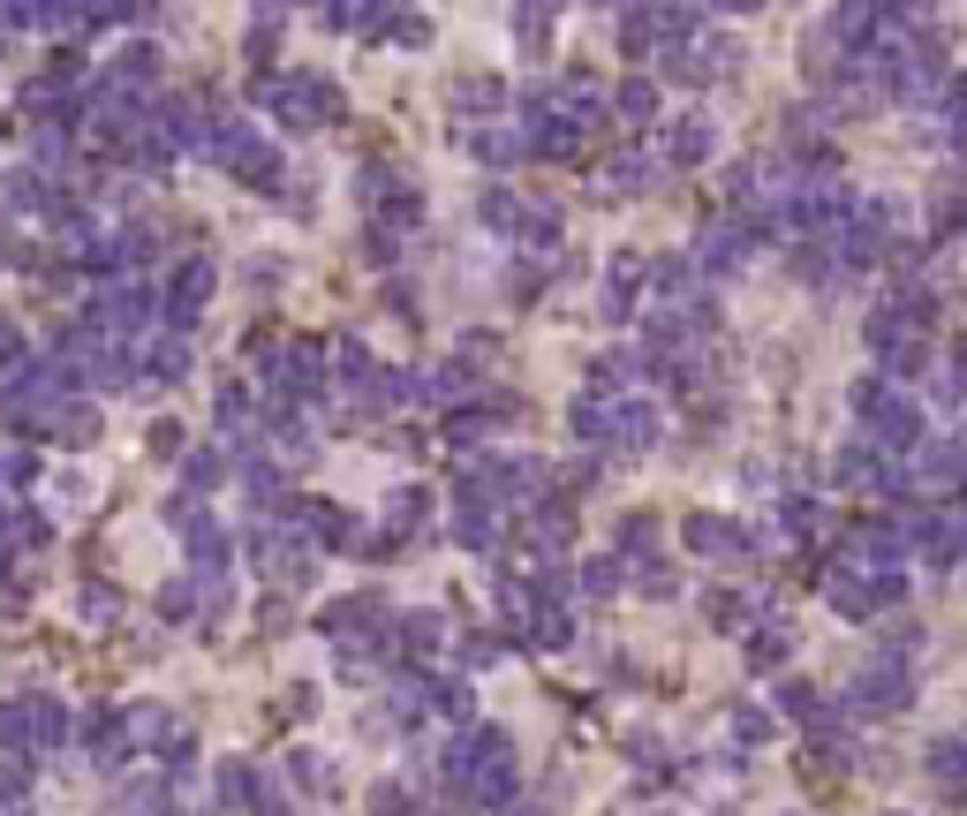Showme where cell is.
<instances>
[{
    "mask_svg": "<svg viewBox=\"0 0 967 816\" xmlns=\"http://www.w3.org/2000/svg\"><path fill=\"white\" fill-rule=\"evenodd\" d=\"M332 363H340V378H348V386H363V378H371V355H363V348H355V340H348V348H340V355H332Z\"/></svg>",
    "mask_w": 967,
    "mask_h": 816,
    "instance_id": "23",
    "label": "cell"
},
{
    "mask_svg": "<svg viewBox=\"0 0 967 816\" xmlns=\"http://www.w3.org/2000/svg\"><path fill=\"white\" fill-rule=\"evenodd\" d=\"M61 439L68 447H91L99 439V409H61Z\"/></svg>",
    "mask_w": 967,
    "mask_h": 816,
    "instance_id": "12",
    "label": "cell"
},
{
    "mask_svg": "<svg viewBox=\"0 0 967 816\" xmlns=\"http://www.w3.org/2000/svg\"><path fill=\"white\" fill-rule=\"evenodd\" d=\"M386 30H393L401 46H424V38H431V30H424V15H386Z\"/></svg>",
    "mask_w": 967,
    "mask_h": 816,
    "instance_id": "26",
    "label": "cell"
},
{
    "mask_svg": "<svg viewBox=\"0 0 967 816\" xmlns=\"http://www.w3.org/2000/svg\"><path fill=\"white\" fill-rule=\"evenodd\" d=\"M204 296H212V265H181V273H174V288H166V318H174V326H189Z\"/></svg>",
    "mask_w": 967,
    "mask_h": 816,
    "instance_id": "5",
    "label": "cell"
},
{
    "mask_svg": "<svg viewBox=\"0 0 967 816\" xmlns=\"http://www.w3.org/2000/svg\"><path fill=\"white\" fill-rule=\"evenodd\" d=\"M749 665H787V628H764V636H749Z\"/></svg>",
    "mask_w": 967,
    "mask_h": 816,
    "instance_id": "13",
    "label": "cell"
},
{
    "mask_svg": "<svg viewBox=\"0 0 967 816\" xmlns=\"http://www.w3.org/2000/svg\"><path fill=\"white\" fill-rule=\"evenodd\" d=\"M386 514H393V522H401V529H409V522H416V514H424V491L409 485V491H393V506H386Z\"/></svg>",
    "mask_w": 967,
    "mask_h": 816,
    "instance_id": "27",
    "label": "cell"
},
{
    "mask_svg": "<svg viewBox=\"0 0 967 816\" xmlns=\"http://www.w3.org/2000/svg\"><path fill=\"white\" fill-rule=\"evenodd\" d=\"M296 779H303V787H325L332 771H325V756H296Z\"/></svg>",
    "mask_w": 967,
    "mask_h": 816,
    "instance_id": "30",
    "label": "cell"
},
{
    "mask_svg": "<svg viewBox=\"0 0 967 816\" xmlns=\"http://www.w3.org/2000/svg\"><path fill=\"white\" fill-rule=\"evenodd\" d=\"M650 439H657V409L636 401V393L613 401V447H650Z\"/></svg>",
    "mask_w": 967,
    "mask_h": 816,
    "instance_id": "7",
    "label": "cell"
},
{
    "mask_svg": "<svg viewBox=\"0 0 967 816\" xmlns=\"http://www.w3.org/2000/svg\"><path fill=\"white\" fill-rule=\"evenodd\" d=\"M371 816H409V794L401 787H371Z\"/></svg>",
    "mask_w": 967,
    "mask_h": 816,
    "instance_id": "24",
    "label": "cell"
},
{
    "mask_svg": "<svg viewBox=\"0 0 967 816\" xmlns=\"http://www.w3.org/2000/svg\"><path fill=\"white\" fill-rule=\"evenodd\" d=\"M688 552L733 560V552H749V537H741V529H726V514H695V522H688Z\"/></svg>",
    "mask_w": 967,
    "mask_h": 816,
    "instance_id": "6",
    "label": "cell"
},
{
    "mask_svg": "<svg viewBox=\"0 0 967 816\" xmlns=\"http://www.w3.org/2000/svg\"><path fill=\"white\" fill-rule=\"evenodd\" d=\"M61 726H68V718H61L53 703H38V695L0 711V741H38V749H53V741H61Z\"/></svg>",
    "mask_w": 967,
    "mask_h": 816,
    "instance_id": "4",
    "label": "cell"
},
{
    "mask_svg": "<svg viewBox=\"0 0 967 816\" xmlns=\"http://www.w3.org/2000/svg\"><path fill=\"white\" fill-rule=\"evenodd\" d=\"M930 771L960 779V771H967V741H938V749H930Z\"/></svg>",
    "mask_w": 967,
    "mask_h": 816,
    "instance_id": "21",
    "label": "cell"
},
{
    "mask_svg": "<svg viewBox=\"0 0 967 816\" xmlns=\"http://www.w3.org/2000/svg\"><path fill=\"white\" fill-rule=\"evenodd\" d=\"M854 409H862V424H869L884 447H915V439H922V409L900 401V393H884V386H854Z\"/></svg>",
    "mask_w": 967,
    "mask_h": 816,
    "instance_id": "2",
    "label": "cell"
},
{
    "mask_svg": "<svg viewBox=\"0 0 967 816\" xmlns=\"http://www.w3.org/2000/svg\"><path fill=\"white\" fill-rule=\"evenodd\" d=\"M907 695H915L907 665H900V657H884V665H869V673H862V688H854V711H907Z\"/></svg>",
    "mask_w": 967,
    "mask_h": 816,
    "instance_id": "3",
    "label": "cell"
},
{
    "mask_svg": "<svg viewBox=\"0 0 967 816\" xmlns=\"http://www.w3.org/2000/svg\"><path fill=\"white\" fill-rule=\"evenodd\" d=\"M477 152L491 166H506V160H522V137H506V129H491V137H477Z\"/></svg>",
    "mask_w": 967,
    "mask_h": 816,
    "instance_id": "20",
    "label": "cell"
},
{
    "mask_svg": "<svg viewBox=\"0 0 967 816\" xmlns=\"http://www.w3.org/2000/svg\"><path fill=\"white\" fill-rule=\"evenodd\" d=\"M650 544H657L650 514H628V522H620V552H650Z\"/></svg>",
    "mask_w": 967,
    "mask_h": 816,
    "instance_id": "22",
    "label": "cell"
},
{
    "mask_svg": "<svg viewBox=\"0 0 967 816\" xmlns=\"http://www.w3.org/2000/svg\"><path fill=\"white\" fill-rule=\"evenodd\" d=\"M620 114H628V122H650V114H657V91H650V84H620Z\"/></svg>",
    "mask_w": 967,
    "mask_h": 816,
    "instance_id": "15",
    "label": "cell"
},
{
    "mask_svg": "<svg viewBox=\"0 0 967 816\" xmlns=\"http://www.w3.org/2000/svg\"><path fill=\"white\" fill-rule=\"evenodd\" d=\"M741 242H749V235H741V227H711V235H703V258H711V265H718V273H726V265H733V258H741Z\"/></svg>",
    "mask_w": 967,
    "mask_h": 816,
    "instance_id": "11",
    "label": "cell"
},
{
    "mask_svg": "<svg viewBox=\"0 0 967 816\" xmlns=\"http://www.w3.org/2000/svg\"><path fill=\"white\" fill-rule=\"evenodd\" d=\"M454 106H462V114H491V106H499V84H484V76H469Z\"/></svg>",
    "mask_w": 967,
    "mask_h": 816,
    "instance_id": "14",
    "label": "cell"
},
{
    "mask_svg": "<svg viewBox=\"0 0 967 816\" xmlns=\"http://www.w3.org/2000/svg\"><path fill=\"white\" fill-rule=\"evenodd\" d=\"M219 477H227V454H189V491L219 485Z\"/></svg>",
    "mask_w": 967,
    "mask_h": 816,
    "instance_id": "19",
    "label": "cell"
},
{
    "mask_svg": "<svg viewBox=\"0 0 967 816\" xmlns=\"http://www.w3.org/2000/svg\"><path fill=\"white\" fill-rule=\"evenodd\" d=\"M711 152H718V129H711V122H703V114H688V122H673V160H711Z\"/></svg>",
    "mask_w": 967,
    "mask_h": 816,
    "instance_id": "9",
    "label": "cell"
},
{
    "mask_svg": "<svg viewBox=\"0 0 967 816\" xmlns=\"http://www.w3.org/2000/svg\"><path fill=\"white\" fill-rule=\"evenodd\" d=\"M884 227H892V197H877V204H862V219H854V235H846V258H877V242H884Z\"/></svg>",
    "mask_w": 967,
    "mask_h": 816,
    "instance_id": "8",
    "label": "cell"
},
{
    "mask_svg": "<svg viewBox=\"0 0 967 816\" xmlns=\"http://www.w3.org/2000/svg\"><path fill=\"white\" fill-rule=\"evenodd\" d=\"M582 590H590V598H613V590H620V567H613V560H590V567H582Z\"/></svg>",
    "mask_w": 967,
    "mask_h": 816,
    "instance_id": "17",
    "label": "cell"
},
{
    "mask_svg": "<svg viewBox=\"0 0 967 816\" xmlns=\"http://www.w3.org/2000/svg\"><path fill=\"white\" fill-rule=\"evenodd\" d=\"M779 703H787L794 718H808V726H831V703H824L808 680H787V695H779Z\"/></svg>",
    "mask_w": 967,
    "mask_h": 816,
    "instance_id": "10",
    "label": "cell"
},
{
    "mask_svg": "<svg viewBox=\"0 0 967 816\" xmlns=\"http://www.w3.org/2000/svg\"><path fill=\"white\" fill-rule=\"evenodd\" d=\"M84 620H114V590H84Z\"/></svg>",
    "mask_w": 967,
    "mask_h": 816,
    "instance_id": "28",
    "label": "cell"
},
{
    "mask_svg": "<svg viewBox=\"0 0 967 816\" xmlns=\"http://www.w3.org/2000/svg\"><path fill=\"white\" fill-rule=\"evenodd\" d=\"M145 363H152L160 378H181V371H189V348H181V340H160V348H152Z\"/></svg>",
    "mask_w": 967,
    "mask_h": 816,
    "instance_id": "16",
    "label": "cell"
},
{
    "mask_svg": "<svg viewBox=\"0 0 967 816\" xmlns=\"http://www.w3.org/2000/svg\"><path fill=\"white\" fill-rule=\"evenodd\" d=\"M265 106L288 122V129H318L340 114V91L318 84V76H280V84H265Z\"/></svg>",
    "mask_w": 967,
    "mask_h": 816,
    "instance_id": "1",
    "label": "cell"
},
{
    "mask_svg": "<svg viewBox=\"0 0 967 816\" xmlns=\"http://www.w3.org/2000/svg\"><path fill=\"white\" fill-rule=\"evenodd\" d=\"M733 733H741V741H764V733H771V718H764V711H741V718H733Z\"/></svg>",
    "mask_w": 967,
    "mask_h": 816,
    "instance_id": "29",
    "label": "cell"
},
{
    "mask_svg": "<svg viewBox=\"0 0 967 816\" xmlns=\"http://www.w3.org/2000/svg\"><path fill=\"white\" fill-rule=\"evenodd\" d=\"M613 181H620V189H643V181H650V160H643V152H628V160L613 166Z\"/></svg>",
    "mask_w": 967,
    "mask_h": 816,
    "instance_id": "25",
    "label": "cell"
},
{
    "mask_svg": "<svg viewBox=\"0 0 967 816\" xmlns=\"http://www.w3.org/2000/svg\"><path fill=\"white\" fill-rule=\"evenodd\" d=\"M401 636H409V651H431V643H439V613H409Z\"/></svg>",
    "mask_w": 967,
    "mask_h": 816,
    "instance_id": "18",
    "label": "cell"
},
{
    "mask_svg": "<svg viewBox=\"0 0 967 816\" xmlns=\"http://www.w3.org/2000/svg\"><path fill=\"white\" fill-rule=\"evenodd\" d=\"M816 522H824V514H816V506H808V499H794V506H787V529H802V537H808V529H816Z\"/></svg>",
    "mask_w": 967,
    "mask_h": 816,
    "instance_id": "31",
    "label": "cell"
}]
</instances>
